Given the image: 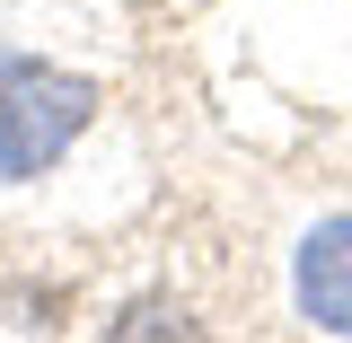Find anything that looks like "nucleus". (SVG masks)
Here are the masks:
<instances>
[{"label": "nucleus", "instance_id": "f257e3e1", "mask_svg": "<svg viewBox=\"0 0 352 343\" xmlns=\"http://www.w3.org/2000/svg\"><path fill=\"white\" fill-rule=\"evenodd\" d=\"M97 88L36 53H0V176H36L80 141Z\"/></svg>", "mask_w": 352, "mask_h": 343}, {"label": "nucleus", "instance_id": "f03ea898", "mask_svg": "<svg viewBox=\"0 0 352 343\" xmlns=\"http://www.w3.org/2000/svg\"><path fill=\"white\" fill-rule=\"evenodd\" d=\"M300 317L352 335V220H317L300 238Z\"/></svg>", "mask_w": 352, "mask_h": 343}]
</instances>
